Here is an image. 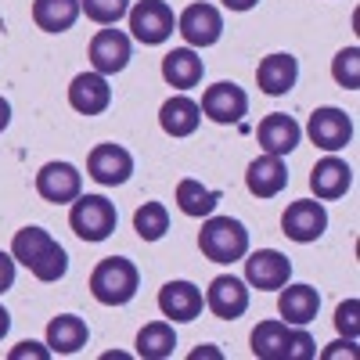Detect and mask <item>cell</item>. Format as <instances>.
<instances>
[{"instance_id": "27", "label": "cell", "mask_w": 360, "mask_h": 360, "mask_svg": "<svg viewBox=\"0 0 360 360\" xmlns=\"http://www.w3.org/2000/svg\"><path fill=\"white\" fill-rule=\"evenodd\" d=\"M176 349V332H173V321H152L141 328L137 335V356L144 360H166Z\"/></svg>"}, {"instance_id": "3", "label": "cell", "mask_w": 360, "mask_h": 360, "mask_svg": "<svg viewBox=\"0 0 360 360\" xmlns=\"http://www.w3.org/2000/svg\"><path fill=\"white\" fill-rule=\"evenodd\" d=\"M198 249L213 263H238L249 256V231L234 217H205L198 231Z\"/></svg>"}, {"instance_id": "5", "label": "cell", "mask_w": 360, "mask_h": 360, "mask_svg": "<svg viewBox=\"0 0 360 360\" xmlns=\"http://www.w3.org/2000/svg\"><path fill=\"white\" fill-rule=\"evenodd\" d=\"M130 18V33L134 40H141L144 47H159L173 37L176 29V15L166 0H137V4L127 11Z\"/></svg>"}, {"instance_id": "2", "label": "cell", "mask_w": 360, "mask_h": 360, "mask_svg": "<svg viewBox=\"0 0 360 360\" xmlns=\"http://www.w3.org/2000/svg\"><path fill=\"white\" fill-rule=\"evenodd\" d=\"M141 288V270L127 256H108L90 270V295L101 307H127Z\"/></svg>"}, {"instance_id": "4", "label": "cell", "mask_w": 360, "mask_h": 360, "mask_svg": "<svg viewBox=\"0 0 360 360\" xmlns=\"http://www.w3.org/2000/svg\"><path fill=\"white\" fill-rule=\"evenodd\" d=\"M115 224H119V213L105 195H83V191L76 195V202L69 209V227L76 238H83V242H105L115 231Z\"/></svg>"}, {"instance_id": "26", "label": "cell", "mask_w": 360, "mask_h": 360, "mask_svg": "<svg viewBox=\"0 0 360 360\" xmlns=\"http://www.w3.org/2000/svg\"><path fill=\"white\" fill-rule=\"evenodd\" d=\"M217 202H220V191L205 188L202 180H195V176H184L176 184V209L184 217H213Z\"/></svg>"}, {"instance_id": "12", "label": "cell", "mask_w": 360, "mask_h": 360, "mask_svg": "<svg viewBox=\"0 0 360 360\" xmlns=\"http://www.w3.org/2000/svg\"><path fill=\"white\" fill-rule=\"evenodd\" d=\"M307 134L317 148H324V152H342V148L353 141V119L342 112V108H332L324 105L310 115L307 123Z\"/></svg>"}, {"instance_id": "32", "label": "cell", "mask_w": 360, "mask_h": 360, "mask_svg": "<svg viewBox=\"0 0 360 360\" xmlns=\"http://www.w3.org/2000/svg\"><path fill=\"white\" fill-rule=\"evenodd\" d=\"M335 328H339V335H346V339L356 342V335H360V303H356V299H346V303H339V310H335Z\"/></svg>"}, {"instance_id": "40", "label": "cell", "mask_w": 360, "mask_h": 360, "mask_svg": "<svg viewBox=\"0 0 360 360\" xmlns=\"http://www.w3.org/2000/svg\"><path fill=\"white\" fill-rule=\"evenodd\" d=\"M202 356H220V353H217V349H195V353H191V360H202Z\"/></svg>"}, {"instance_id": "6", "label": "cell", "mask_w": 360, "mask_h": 360, "mask_svg": "<svg viewBox=\"0 0 360 360\" xmlns=\"http://www.w3.org/2000/svg\"><path fill=\"white\" fill-rule=\"evenodd\" d=\"M328 231V209L321 198H299L288 202V209L281 213V234L292 238L299 245H310Z\"/></svg>"}, {"instance_id": "38", "label": "cell", "mask_w": 360, "mask_h": 360, "mask_svg": "<svg viewBox=\"0 0 360 360\" xmlns=\"http://www.w3.org/2000/svg\"><path fill=\"white\" fill-rule=\"evenodd\" d=\"M8 123H11V105H8V98H0V134L8 130Z\"/></svg>"}, {"instance_id": "30", "label": "cell", "mask_w": 360, "mask_h": 360, "mask_svg": "<svg viewBox=\"0 0 360 360\" xmlns=\"http://www.w3.org/2000/svg\"><path fill=\"white\" fill-rule=\"evenodd\" d=\"M332 76L346 90H360V47H342L332 58Z\"/></svg>"}, {"instance_id": "9", "label": "cell", "mask_w": 360, "mask_h": 360, "mask_svg": "<svg viewBox=\"0 0 360 360\" xmlns=\"http://www.w3.org/2000/svg\"><path fill=\"white\" fill-rule=\"evenodd\" d=\"M86 173L90 180H98L101 188H119L127 184L130 173H134V155L127 152L123 144H98L94 152L86 155Z\"/></svg>"}, {"instance_id": "24", "label": "cell", "mask_w": 360, "mask_h": 360, "mask_svg": "<svg viewBox=\"0 0 360 360\" xmlns=\"http://www.w3.org/2000/svg\"><path fill=\"white\" fill-rule=\"evenodd\" d=\"M86 339H90V328H86V321L76 317V314H58V317L47 324V346H51V353L72 356V353H79V349L86 346Z\"/></svg>"}, {"instance_id": "25", "label": "cell", "mask_w": 360, "mask_h": 360, "mask_svg": "<svg viewBox=\"0 0 360 360\" xmlns=\"http://www.w3.org/2000/svg\"><path fill=\"white\" fill-rule=\"evenodd\" d=\"M79 18V0H33V22L44 33H69Z\"/></svg>"}, {"instance_id": "29", "label": "cell", "mask_w": 360, "mask_h": 360, "mask_svg": "<svg viewBox=\"0 0 360 360\" xmlns=\"http://www.w3.org/2000/svg\"><path fill=\"white\" fill-rule=\"evenodd\" d=\"M134 231H137L141 242H159L169 231V209L162 202H144L134 213Z\"/></svg>"}, {"instance_id": "15", "label": "cell", "mask_w": 360, "mask_h": 360, "mask_svg": "<svg viewBox=\"0 0 360 360\" xmlns=\"http://www.w3.org/2000/svg\"><path fill=\"white\" fill-rule=\"evenodd\" d=\"M349 188H353V169H349V162L339 159L335 152H328V155L310 169V191H314L321 202L342 198Z\"/></svg>"}, {"instance_id": "22", "label": "cell", "mask_w": 360, "mask_h": 360, "mask_svg": "<svg viewBox=\"0 0 360 360\" xmlns=\"http://www.w3.org/2000/svg\"><path fill=\"white\" fill-rule=\"evenodd\" d=\"M202 123V108L198 101H191L188 94H176V98H166L162 108H159V127L169 134V137H191Z\"/></svg>"}, {"instance_id": "33", "label": "cell", "mask_w": 360, "mask_h": 360, "mask_svg": "<svg viewBox=\"0 0 360 360\" xmlns=\"http://www.w3.org/2000/svg\"><path fill=\"white\" fill-rule=\"evenodd\" d=\"M314 353H317L314 349V339L299 324H292V335H288V346H285V360H310Z\"/></svg>"}, {"instance_id": "16", "label": "cell", "mask_w": 360, "mask_h": 360, "mask_svg": "<svg viewBox=\"0 0 360 360\" xmlns=\"http://www.w3.org/2000/svg\"><path fill=\"white\" fill-rule=\"evenodd\" d=\"M256 137H259V148L266 155H292L295 148H299V137H303V127L295 123L292 115L285 112H270L263 123L256 127Z\"/></svg>"}, {"instance_id": "36", "label": "cell", "mask_w": 360, "mask_h": 360, "mask_svg": "<svg viewBox=\"0 0 360 360\" xmlns=\"http://www.w3.org/2000/svg\"><path fill=\"white\" fill-rule=\"evenodd\" d=\"M356 356V346H353V339H346V342H335V349H324V356L332 360V356Z\"/></svg>"}, {"instance_id": "23", "label": "cell", "mask_w": 360, "mask_h": 360, "mask_svg": "<svg viewBox=\"0 0 360 360\" xmlns=\"http://www.w3.org/2000/svg\"><path fill=\"white\" fill-rule=\"evenodd\" d=\"M202 72H205V62L195 54V47H173L166 58H162V79L176 90H191L202 83Z\"/></svg>"}, {"instance_id": "31", "label": "cell", "mask_w": 360, "mask_h": 360, "mask_svg": "<svg viewBox=\"0 0 360 360\" xmlns=\"http://www.w3.org/2000/svg\"><path fill=\"white\" fill-rule=\"evenodd\" d=\"M79 11L98 25H115L119 18H127L130 0H79Z\"/></svg>"}, {"instance_id": "7", "label": "cell", "mask_w": 360, "mask_h": 360, "mask_svg": "<svg viewBox=\"0 0 360 360\" xmlns=\"http://www.w3.org/2000/svg\"><path fill=\"white\" fill-rule=\"evenodd\" d=\"M176 33L184 37L188 47H213L224 37V15L217 4H191L180 11Z\"/></svg>"}, {"instance_id": "39", "label": "cell", "mask_w": 360, "mask_h": 360, "mask_svg": "<svg viewBox=\"0 0 360 360\" xmlns=\"http://www.w3.org/2000/svg\"><path fill=\"white\" fill-rule=\"evenodd\" d=\"M8 332H11V314H8L4 307H0V339H4Z\"/></svg>"}, {"instance_id": "1", "label": "cell", "mask_w": 360, "mask_h": 360, "mask_svg": "<svg viewBox=\"0 0 360 360\" xmlns=\"http://www.w3.org/2000/svg\"><path fill=\"white\" fill-rule=\"evenodd\" d=\"M11 256L15 263L29 266V274L37 281H62L65 270H69V252L62 249L51 238V231L44 227H22L15 238H11Z\"/></svg>"}, {"instance_id": "21", "label": "cell", "mask_w": 360, "mask_h": 360, "mask_svg": "<svg viewBox=\"0 0 360 360\" xmlns=\"http://www.w3.org/2000/svg\"><path fill=\"white\" fill-rule=\"evenodd\" d=\"M278 314L285 324H299V328H307L317 310H321V295L314 285H281L278 288Z\"/></svg>"}, {"instance_id": "37", "label": "cell", "mask_w": 360, "mask_h": 360, "mask_svg": "<svg viewBox=\"0 0 360 360\" xmlns=\"http://www.w3.org/2000/svg\"><path fill=\"white\" fill-rule=\"evenodd\" d=\"M220 4H224L227 11H252L259 0H220Z\"/></svg>"}, {"instance_id": "13", "label": "cell", "mask_w": 360, "mask_h": 360, "mask_svg": "<svg viewBox=\"0 0 360 360\" xmlns=\"http://www.w3.org/2000/svg\"><path fill=\"white\" fill-rule=\"evenodd\" d=\"M205 307L220 321H238L249 310V285L234 274H220L205 288Z\"/></svg>"}, {"instance_id": "17", "label": "cell", "mask_w": 360, "mask_h": 360, "mask_svg": "<svg viewBox=\"0 0 360 360\" xmlns=\"http://www.w3.org/2000/svg\"><path fill=\"white\" fill-rule=\"evenodd\" d=\"M69 105L79 115H101L112 105L108 76H101V72H79V76H72V83H69Z\"/></svg>"}, {"instance_id": "20", "label": "cell", "mask_w": 360, "mask_h": 360, "mask_svg": "<svg viewBox=\"0 0 360 360\" xmlns=\"http://www.w3.org/2000/svg\"><path fill=\"white\" fill-rule=\"evenodd\" d=\"M295 79H299V58L295 54H266L259 62V69H256V83L270 98L288 94V90L295 86Z\"/></svg>"}, {"instance_id": "11", "label": "cell", "mask_w": 360, "mask_h": 360, "mask_svg": "<svg viewBox=\"0 0 360 360\" xmlns=\"http://www.w3.org/2000/svg\"><path fill=\"white\" fill-rule=\"evenodd\" d=\"M130 58H134V44L123 29H101V33H94V40H90V65L101 76L123 72L130 65Z\"/></svg>"}, {"instance_id": "28", "label": "cell", "mask_w": 360, "mask_h": 360, "mask_svg": "<svg viewBox=\"0 0 360 360\" xmlns=\"http://www.w3.org/2000/svg\"><path fill=\"white\" fill-rule=\"evenodd\" d=\"M292 335V324L285 321H263L252 328V356L259 360H285V346Z\"/></svg>"}, {"instance_id": "34", "label": "cell", "mask_w": 360, "mask_h": 360, "mask_svg": "<svg viewBox=\"0 0 360 360\" xmlns=\"http://www.w3.org/2000/svg\"><path fill=\"white\" fill-rule=\"evenodd\" d=\"M47 356H51L47 342H22L8 353V360H47Z\"/></svg>"}, {"instance_id": "8", "label": "cell", "mask_w": 360, "mask_h": 360, "mask_svg": "<svg viewBox=\"0 0 360 360\" xmlns=\"http://www.w3.org/2000/svg\"><path fill=\"white\" fill-rule=\"evenodd\" d=\"M202 115H209L213 123L220 127H231V123H242L245 112H249V94L238 83H213V86H205V94H202Z\"/></svg>"}, {"instance_id": "14", "label": "cell", "mask_w": 360, "mask_h": 360, "mask_svg": "<svg viewBox=\"0 0 360 360\" xmlns=\"http://www.w3.org/2000/svg\"><path fill=\"white\" fill-rule=\"evenodd\" d=\"M288 278H292V263L278 249H259L245 259V285L259 292H278L281 285H288Z\"/></svg>"}, {"instance_id": "10", "label": "cell", "mask_w": 360, "mask_h": 360, "mask_svg": "<svg viewBox=\"0 0 360 360\" xmlns=\"http://www.w3.org/2000/svg\"><path fill=\"white\" fill-rule=\"evenodd\" d=\"M83 191V173L72 162H47L37 173V195L51 205H72Z\"/></svg>"}, {"instance_id": "19", "label": "cell", "mask_w": 360, "mask_h": 360, "mask_svg": "<svg viewBox=\"0 0 360 360\" xmlns=\"http://www.w3.org/2000/svg\"><path fill=\"white\" fill-rule=\"evenodd\" d=\"M285 184H288V169H285V159L281 155H266L263 152L245 169V188L256 198H274V195L285 191Z\"/></svg>"}, {"instance_id": "18", "label": "cell", "mask_w": 360, "mask_h": 360, "mask_svg": "<svg viewBox=\"0 0 360 360\" xmlns=\"http://www.w3.org/2000/svg\"><path fill=\"white\" fill-rule=\"evenodd\" d=\"M202 307H205V295H202V288L198 285H191V281H169V285H162V292H159V310H162V317L166 321H195L198 314H202Z\"/></svg>"}, {"instance_id": "35", "label": "cell", "mask_w": 360, "mask_h": 360, "mask_svg": "<svg viewBox=\"0 0 360 360\" xmlns=\"http://www.w3.org/2000/svg\"><path fill=\"white\" fill-rule=\"evenodd\" d=\"M15 256L11 252H0V295H4L11 285H15Z\"/></svg>"}]
</instances>
